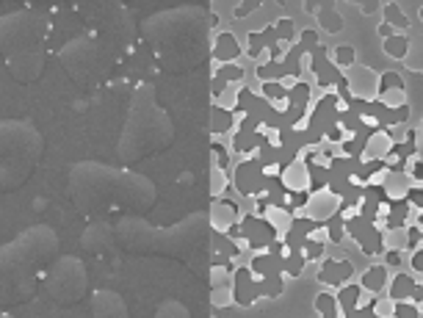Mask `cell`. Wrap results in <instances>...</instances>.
<instances>
[{
	"mask_svg": "<svg viewBox=\"0 0 423 318\" xmlns=\"http://www.w3.org/2000/svg\"><path fill=\"white\" fill-rule=\"evenodd\" d=\"M89 274H86L83 260L75 255H58L47 268L44 277V293L50 296L56 304H75L83 299Z\"/></svg>",
	"mask_w": 423,
	"mask_h": 318,
	"instance_id": "8",
	"label": "cell"
},
{
	"mask_svg": "<svg viewBox=\"0 0 423 318\" xmlns=\"http://www.w3.org/2000/svg\"><path fill=\"white\" fill-rule=\"evenodd\" d=\"M382 86H385V89H390V86H393V89H401V86H398V75H396V72H387V75H385V80H382Z\"/></svg>",
	"mask_w": 423,
	"mask_h": 318,
	"instance_id": "29",
	"label": "cell"
},
{
	"mask_svg": "<svg viewBox=\"0 0 423 318\" xmlns=\"http://www.w3.org/2000/svg\"><path fill=\"white\" fill-rule=\"evenodd\" d=\"M213 50H216V56H219L221 61H230L238 56V42L230 34H221L219 39H216V44H213Z\"/></svg>",
	"mask_w": 423,
	"mask_h": 318,
	"instance_id": "15",
	"label": "cell"
},
{
	"mask_svg": "<svg viewBox=\"0 0 423 318\" xmlns=\"http://www.w3.org/2000/svg\"><path fill=\"white\" fill-rule=\"evenodd\" d=\"M418 296H421V299H423V285H421V288H418Z\"/></svg>",
	"mask_w": 423,
	"mask_h": 318,
	"instance_id": "37",
	"label": "cell"
},
{
	"mask_svg": "<svg viewBox=\"0 0 423 318\" xmlns=\"http://www.w3.org/2000/svg\"><path fill=\"white\" fill-rule=\"evenodd\" d=\"M241 75H244V72H241V67H224L219 77H224V80H241Z\"/></svg>",
	"mask_w": 423,
	"mask_h": 318,
	"instance_id": "24",
	"label": "cell"
},
{
	"mask_svg": "<svg viewBox=\"0 0 423 318\" xmlns=\"http://www.w3.org/2000/svg\"><path fill=\"white\" fill-rule=\"evenodd\" d=\"M249 42H252V53H254V58H257V50L263 47V36L260 34H252V39H249Z\"/></svg>",
	"mask_w": 423,
	"mask_h": 318,
	"instance_id": "32",
	"label": "cell"
},
{
	"mask_svg": "<svg viewBox=\"0 0 423 318\" xmlns=\"http://www.w3.org/2000/svg\"><path fill=\"white\" fill-rule=\"evenodd\" d=\"M174 138V125H172L169 113L155 103V89L150 83H141L135 89L130 113L119 136L116 155L125 166L138 164L141 158L161 152L172 144Z\"/></svg>",
	"mask_w": 423,
	"mask_h": 318,
	"instance_id": "5",
	"label": "cell"
},
{
	"mask_svg": "<svg viewBox=\"0 0 423 318\" xmlns=\"http://www.w3.org/2000/svg\"><path fill=\"white\" fill-rule=\"evenodd\" d=\"M348 274H351V263H346V260H327L321 268V274H318V280L338 285V282H346Z\"/></svg>",
	"mask_w": 423,
	"mask_h": 318,
	"instance_id": "12",
	"label": "cell"
},
{
	"mask_svg": "<svg viewBox=\"0 0 423 318\" xmlns=\"http://www.w3.org/2000/svg\"><path fill=\"white\" fill-rule=\"evenodd\" d=\"M114 227L119 249L130 255H163V258H188L205 232V222L199 216L183 219L174 227H153L138 216H125Z\"/></svg>",
	"mask_w": 423,
	"mask_h": 318,
	"instance_id": "6",
	"label": "cell"
},
{
	"mask_svg": "<svg viewBox=\"0 0 423 318\" xmlns=\"http://www.w3.org/2000/svg\"><path fill=\"white\" fill-rule=\"evenodd\" d=\"M385 50H387L393 58H404L406 56V39L404 36H390L387 42H385Z\"/></svg>",
	"mask_w": 423,
	"mask_h": 318,
	"instance_id": "17",
	"label": "cell"
},
{
	"mask_svg": "<svg viewBox=\"0 0 423 318\" xmlns=\"http://www.w3.org/2000/svg\"><path fill=\"white\" fill-rule=\"evenodd\" d=\"M83 249L97 255V258H114L119 252L116 227H111V224H105V222L89 224L83 232Z\"/></svg>",
	"mask_w": 423,
	"mask_h": 318,
	"instance_id": "10",
	"label": "cell"
},
{
	"mask_svg": "<svg viewBox=\"0 0 423 318\" xmlns=\"http://www.w3.org/2000/svg\"><path fill=\"white\" fill-rule=\"evenodd\" d=\"M285 268H288V274H290V277L299 274V271L305 268V258H302V249H299L296 255H290V258H288V266H285Z\"/></svg>",
	"mask_w": 423,
	"mask_h": 318,
	"instance_id": "21",
	"label": "cell"
},
{
	"mask_svg": "<svg viewBox=\"0 0 423 318\" xmlns=\"http://www.w3.org/2000/svg\"><path fill=\"white\" fill-rule=\"evenodd\" d=\"M0 318H9V316H0Z\"/></svg>",
	"mask_w": 423,
	"mask_h": 318,
	"instance_id": "38",
	"label": "cell"
},
{
	"mask_svg": "<svg viewBox=\"0 0 423 318\" xmlns=\"http://www.w3.org/2000/svg\"><path fill=\"white\" fill-rule=\"evenodd\" d=\"M385 274H387V271H385L382 266H373L371 271H365V280H363V285L368 288V291H379L382 285H385Z\"/></svg>",
	"mask_w": 423,
	"mask_h": 318,
	"instance_id": "16",
	"label": "cell"
},
{
	"mask_svg": "<svg viewBox=\"0 0 423 318\" xmlns=\"http://www.w3.org/2000/svg\"><path fill=\"white\" fill-rule=\"evenodd\" d=\"M227 296H230V293L227 291H224V288H216V299H213V301H216V304H227Z\"/></svg>",
	"mask_w": 423,
	"mask_h": 318,
	"instance_id": "34",
	"label": "cell"
},
{
	"mask_svg": "<svg viewBox=\"0 0 423 318\" xmlns=\"http://www.w3.org/2000/svg\"><path fill=\"white\" fill-rule=\"evenodd\" d=\"M58 61L64 64L72 80L86 86L97 77L105 75L108 61H105V50L97 39H72L58 50Z\"/></svg>",
	"mask_w": 423,
	"mask_h": 318,
	"instance_id": "9",
	"label": "cell"
},
{
	"mask_svg": "<svg viewBox=\"0 0 423 318\" xmlns=\"http://www.w3.org/2000/svg\"><path fill=\"white\" fill-rule=\"evenodd\" d=\"M351 235H354L357 241H360V246H363L368 255L371 252H376L379 249V243H382V238H379V232H376V227H373L371 222H365V219H360L357 224H351Z\"/></svg>",
	"mask_w": 423,
	"mask_h": 318,
	"instance_id": "11",
	"label": "cell"
},
{
	"mask_svg": "<svg viewBox=\"0 0 423 318\" xmlns=\"http://www.w3.org/2000/svg\"><path fill=\"white\" fill-rule=\"evenodd\" d=\"M321 22H329V28H335V31H338V25H340L338 17H335L332 11H324V14H321Z\"/></svg>",
	"mask_w": 423,
	"mask_h": 318,
	"instance_id": "30",
	"label": "cell"
},
{
	"mask_svg": "<svg viewBox=\"0 0 423 318\" xmlns=\"http://www.w3.org/2000/svg\"><path fill=\"white\" fill-rule=\"evenodd\" d=\"M338 207V197H324V194H318V197L310 202V216H313L315 222H324V219H329L332 210Z\"/></svg>",
	"mask_w": 423,
	"mask_h": 318,
	"instance_id": "13",
	"label": "cell"
},
{
	"mask_svg": "<svg viewBox=\"0 0 423 318\" xmlns=\"http://www.w3.org/2000/svg\"><path fill=\"white\" fill-rule=\"evenodd\" d=\"M387 19H393V22H398V25H406V17H401L398 9H387Z\"/></svg>",
	"mask_w": 423,
	"mask_h": 318,
	"instance_id": "31",
	"label": "cell"
},
{
	"mask_svg": "<svg viewBox=\"0 0 423 318\" xmlns=\"http://www.w3.org/2000/svg\"><path fill=\"white\" fill-rule=\"evenodd\" d=\"M412 268H415V271H423V249L412 255Z\"/></svg>",
	"mask_w": 423,
	"mask_h": 318,
	"instance_id": "33",
	"label": "cell"
},
{
	"mask_svg": "<svg viewBox=\"0 0 423 318\" xmlns=\"http://www.w3.org/2000/svg\"><path fill=\"white\" fill-rule=\"evenodd\" d=\"M58 258V232L36 224L0 246V304L14 307L36 293L47 268Z\"/></svg>",
	"mask_w": 423,
	"mask_h": 318,
	"instance_id": "2",
	"label": "cell"
},
{
	"mask_svg": "<svg viewBox=\"0 0 423 318\" xmlns=\"http://www.w3.org/2000/svg\"><path fill=\"white\" fill-rule=\"evenodd\" d=\"M44 138L28 119H0V194L17 191L42 164Z\"/></svg>",
	"mask_w": 423,
	"mask_h": 318,
	"instance_id": "7",
	"label": "cell"
},
{
	"mask_svg": "<svg viewBox=\"0 0 423 318\" xmlns=\"http://www.w3.org/2000/svg\"><path fill=\"white\" fill-rule=\"evenodd\" d=\"M313 44H315V34H313V31H305V36H302V44H299V50L305 53V50H310Z\"/></svg>",
	"mask_w": 423,
	"mask_h": 318,
	"instance_id": "26",
	"label": "cell"
},
{
	"mask_svg": "<svg viewBox=\"0 0 423 318\" xmlns=\"http://www.w3.org/2000/svg\"><path fill=\"white\" fill-rule=\"evenodd\" d=\"M398 260H401V258H398V252H387V263H390V266H398Z\"/></svg>",
	"mask_w": 423,
	"mask_h": 318,
	"instance_id": "36",
	"label": "cell"
},
{
	"mask_svg": "<svg viewBox=\"0 0 423 318\" xmlns=\"http://www.w3.org/2000/svg\"><path fill=\"white\" fill-rule=\"evenodd\" d=\"M376 313H379V316H390V313H393V304H387V301H382L379 307H376Z\"/></svg>",
	"mask_w": 423,
	"mask_h": 318,
	"instance_id": "35",
	"label": "cell"
},
{
	"mask_svg": "<svg viewBox=\"0 0 423 318\" xmlns=\"http://www.w3.org/2000/svg\"><path fill=\"white\" fill-rule=\"evenodd\" d=\"M285 186H288L290 191H305V186H307L305 164H290V169L285 172Z\"/></svg>",
	"mask_w": 423,
	"mask_h": 318,
	"instance_id": "14",
	"label": "cell"
},
{
	"mask_svg": "<svg viewBox=\"0 0 423 318\" xmlns=\"http://www.w3.org/2000/svg\"><path fill=\"white\" fill-rule=\"evenodd\" d=\"M357 296H360V288H354V285H348V288H343V293H340V307H357Z\"/></svg>",
	"mask_w": 423,
	"mask_h": 318,
	"instance_id": "19",
	"label": "cell"
},
{
	"mask_svg": "<svg viewBox=\"0 0 423 318\" xmlns=\"http://www.w3.org/2000/svg\"><path fill=\"white\" fill-rule=\"evenodd\" d=\"M47 14L34 9L0 17V56L17 83L39 80L47 61Z\"/></svg>",
	"mask_w": 423,
	"mask_h": 318,
	"instance_id": "4",
	"label": "cell"
},
{
	"mask_svg": "<svg viewBox=\"0 0 423 318\" xmlns=\"http://www.w3.org/2000/svg\"><path fill=\"white\" fill-rule=\"evenodd\" d=\"M329 238H332V241H340V238H343V227H340V219H335V222H332Z\"/></svg>",
	"mask_w": 423,
	"mask_h": 318,
	"instance_id": "28",
	"label": "cell"
},
{
	"mask_svg": "<svg viewBox=\"0 0 423 318\" xmlns=\"http://www.w3.org/2000/svg\"><path fill=\"white\" fill-rule=\"evenodd\" d=\"M396 313H398V318H418V310L412 304H404V301H398Z\"/></svg>",
	"mask_w": 423,
	"mask_h": 318,
	"instance_id": "23",
	"label": "cell"
},
{
	"mask_svg": "<svg viewBox=\"0 0 423 318\" xmlns=\"http://www.w3.org/2000/svg\"><path fill=\"white\" fill-rule=\"evenodd\" d=\"M282 75V67H279L277 61L271 64V67H260V77H266V80H271V77H279Z\"/></svg>",
	"mask_w": 423,
	"mask_h": 318,
	"instance_id": "22",
	"label": "cell"
},
{
	"mask_svg": "<svg viewBox=\"0 0 423 318\" xmlns=\"http://www.w3.org/2000/svg\"><path fill=\"white\" fill-rule=\"evenodd\" d=\"M332 307H335V299L327 296V293H321V296H318V310H321V313H332Z\"/></svg>",
	"mask_w": 423,
	"mask_h": 318,
	"instance_id": "25",
	"label": "cell"
},
{
	"mask_svg": "<svg viewBox=\"0 0 423 318\" xmlns=\"http://www.w3.org/2000/svg\"><path fill=\"white\" fill-rule=\"evenodd\" d=\"M335 64L338 67H351L354 64V47H338L335 50Z\"/></svg>",
	"mask_w": 423,
	"mask_h": 318,
	"instance_id": "20",
	"label": "cell"
},
{
	"mask_svg": "<svg viewBox=\"0 0 423 318\" xmlns=\"http://www.w3.org/2000/svg\"><path fill=\"white\" fill-rule=\"evenodd\" d=\"M406 293H412V280L409 277H396V282H393V299H406Z\"/></svg>",
	"mask_w": 423,
	"mask_h": 318,
	"instance_id": "18",
	"label": "cell"
},
{
	"mask_svg": "<svg viewBox=\"0 0 423 318\" xmlns=\"http://www.w3.org/2000/svg\"><path fill=\"white\" fill-rule=\"evenodd\" d=\"M211 25L208 14L188 9L158 11L141 22V34L155 50V58L166 72H186L205 58V31Z\"/></svg>",
	"mask_w": 423,
	"mask_h": 318,
	"instance_id": "3",
	"label": "cell"
},
{
	"mask_svg": "<svg viewBox=\"0 0 423 318\" xmlns=\"http://www.w3.org/2000/svg\"><path fill=\"white\" fill-rule=\"evenodd\" d=\"M277 31H279V36H282V39H290V31H293V22H290V19H282V22H279V25H277Z\"/></svg>",
	"mask_w": 423,
	"mask_h": 318,
	"instance_id": "27",
	"label": "cell"
},
{
	"mask_svg": "<svg viewBox=\"0 0 423 318\" xmlns=\"http://www.w3.org/2000/svg\"><path fill=\"white\" fill-rule=\"evenodd\" d=\"M69 197L86 216L150 210L155 205V186L144 174L116 169L97 161H80L69 172Z\"/></svg>",
	"mask_w": 423,
	"mask_h": 318,
	"instance_id": "1",
	"label": "cell"
}]
</instances>
